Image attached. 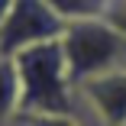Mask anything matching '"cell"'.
<instances>
[{"label": "cell", "instance_id": "277c9868", "mask_svg": "<svg viewBox=\"0 0 126 126\" xmlns=\"http://www.w3.org/2000/svg\"><path fill=\"white\" fill-rule=\"evenodd\" d=\"M74 116L81 126H126V68L74 87Z\"/></svg>", "mask_w": 126, "mask_h": 126}, {"label": "cell", "instance_id": "9c48e42d", "mask_svg": "<svg viewBox=\"0 0 126 126\" xmlns=\"http://www.w3.org/2000/svg\"><path fill=\"white\" fill-rule=\"evenodd\" d=\"M13 3H16V0H0V23H3V19L10 16V10H13Z\"/></svg>", "mask_w": 126, "mask_h": 126}, {"label": "cell", "instance_id": "ba28073f", "mask_svg": "<svg viewBox=\"0 0 126 126\" xmlns=\"http://www.w3.org/2000/svg\"><path fill=\"white\" fill-rule=\"evenodd\" d=\"M26 126H81L78 116H29Z\"/></svg>", "mask_w": 126, "mask_h": 126}, {"label": "cell", "instance_id": "52a82bcc", "mask_svg": "<svg viewBox=\"0 0 126 126\" xmlns=\"http://www.w3.org/2000/svg\"><path fill=\"white\" fill-rule=\"evenodd\" d=\"M100 19H104L110 29H116L120 36H126V0H107Z\"/></svg>", "mask_w": 126, "mask_h": 126}, {"label": "cell", "instance_id": "3957f363", "mask_svg": "<svg viewBox=\"0 0 126 126\" xmlns=\"http://www.w3.org/2000/svg\"><path fill=\"white\" fill-rule=\"evenodd\" d=\"M65 32V23L42 0H16L10 16L0 23V55L13 58L32 45L55 42Z\"/></svg>", "mask_w": 126, "mask_h": 126}, {"label": "cell", "instance_id": "8992f818", "mask_svg": "<svg viewBox=\"0 0 126 126\" xmlns=\"http://www.w3.org/2000/svg\"><path fill=\"white\" fill-rule=\"evenodd\" d=\"M19 113V74L16 62L0 55V120H10Z\"/></svg>", "mask_w": 126, "mask_h": 126}, {"label": "cell", "instance_id": "5b68a950", "mask_svg": "<svg viewBox=\"0 0 126 126\" xmlns=\"http://www.w3.org/2000/svg\"><path fill=\"white\" fill-rule=\"evenodd\" d=\"M42 3L68 26V23H81V19H100L107 0H42Z\"/></svg>", "mask_w": 126, "mask_h": 126}, {"label": "cell", "instance_id": "6da1fadb", "mask_svg": "<svg viewBox=\"0 0 126 126\" xmlns=\"http://www.w3.org/2000/svg\"><path fill=\"white\" fill-rule=\"evenodd\" d=\"M19 74V116H74V84L62 42H42L13 55Z\"/></svg>", "mask_w": 126, "mask_h": 126}, {"label": "cell", "instance_id": "7a4b0ae2", "mask_svg": "<svg viewBox=\"0 0 126 126\" xmlns=\"http://www.w3.org/2000/svg\"><path fill=\"white\" fill-rule=\"evenodd\" d=\"M58 42H62L65 68L74 87L113 68H126V36L110 29L104 19L68 23Z\"/></svg>", "mask_w": 126, "mask_h": 126}]
</instances>
